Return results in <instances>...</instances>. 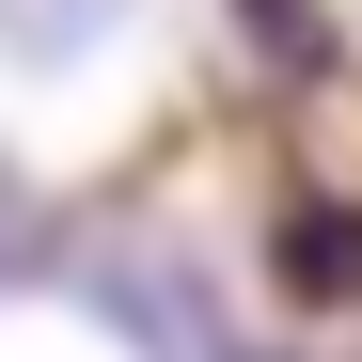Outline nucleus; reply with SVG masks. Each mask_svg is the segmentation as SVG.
I'll list each match as a JSON object with an SVG mask.
<instances>
[{
    "instance_id": "obj_1",
    "label": "nucleus",
    "mask_w": 362,
    "mask_h": 362,
    "mask_svg": "<svg viewBox=\"0 0 362 362\" xmlns=\"http://www.w3.org/2000/svg\"><path fill=\"white\" fill-rule=\"evenodd\" d=\"M110 16H127V0H0V47H16V64H79Z\"/></svg>"
}]
</instances>
